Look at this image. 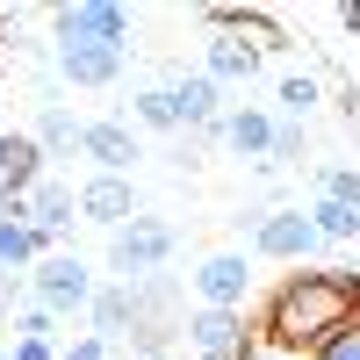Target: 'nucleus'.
<instances>
[{"label": "nucleus", "instance_id": "f257e3e1", "mask_svg": "<svg viewBox=\"0 0 360 360\" xmlns=\"http://www.w3.org/2000/svg\"><path fill=\"white\" fill-rule=\"evenodd\" d=\"M360 317V274H346V266H295V274H281L274 288H266L259 303V324L252 339L259 346H288V353H317L332 332H346V324Z\"/></svg>", "mask_w": 360, "mask_h": 360}, {"label": "nucleus", "instance_id": "f03ea898", "mask_svg": "<svg viewBox=\"0 0 360 360\" xmlns=\"http://www.w3.org/2000/svg\"><path fill=\"white\" fill-rule=\"evenodd\" d=\"M94 288H101V274L79 252H65V245L29 266V295H37V310H51V317H86L94 310Z\"/></svg>", "mask_w": 360, "mask_h": 360}, {"label": "nucleus", "instance_id": "7ed1b4c3", "mask_svg": "<svg viewBox=\"0 0 360 360\" xmlns=\"http://www.w3.org/2000/svg\"><path fill=\"white\" fill-rule=\"evenodd\" d=\"M173 245H180V231L166 217H130L123 231H108V274L115 281H152V274H166Z\"/></svg>", "mask_w": 360, "mask_h": 360}, {"label": "nucleus", "instance_id": "20e7f679", "mask_svg": "<svg viewBox=\"0 0 360 360\" xmlns=\"http://www.w3.org/2000/svg\"><path fill=\"white\" fill-rule=\"evenodd\" d=\"M245 245L259 259H288V266H310V252L324 245L310 209H245Z\"/></svg>", "mask_w": 360, "mask_h": 360}, {"label": "nucleus", "instance_id": "39448f33", "mask_svg": "<svg viewBox=\"0 0 360 360\" xmlns=\"http://www.w3.org/2000/svg\"><path fill=\"white\" fill-rule=\"evenodd\" d=\"M51 37H58V51H65V44L130 51V8H115V0H72V8H51Z\"/></svg>", "mask_w": 360, "mask_h": 360}, {"label": "nucleus", "instance_id": "423d86ee", "mask_svg": "<svg viewBox=\"0 0 360 360\" xmlns=\"http://www.w3.org/2000/svg\"><path fill=\"white\" fill-rule=\"evenodd\" d=\"M188 281H195L202 310H245L252 303V252H209Z\"/></svg>", "mask_w": 360, "mask_h": 360}, {"label": "nucleus", "instance_id": "0eeeda50", "mask_svg": "<svg viewBox=\"0 0 360 360\" xmlns=\"http://www.w3.org/2000/svg\"><path fill=\"white\" fill-rule=\"evenodd\" d=\"M44 166L51 159H44V144L29 137V130H0V202H29L51 180Z\"/></svg>", "mask_w": 360, "mask_h": 360}, {"label": "nucleus", "instance_id": "6e6552de", "mask_svg": "<svg viewBox=\"0 0 360 360\" xmlns=\"http://www.w3.org/2000/svg\"><path fill=\"white\" fill-rule=\"evenodd\" d=\"M173 108H180V130L224 144V86L209 79V72H180L173 79Z\"/></svg>", "mask_w": 360, "mask_h": 360}, {"label": "nucleus", "instance_id": "1a4fd4ad", "mask_svg": "<svg viewBox=\"0 0 360 360\" xmlns=\"http://www.w3.org/2000/svg\"><path fill=\"white\" fill-rule=\"evenodd\" d=\"M79 159H94V173L130 180V166H137V130H130V115H101V123H86Z\"/></svg>", "mask_w": 360, "mask_h": 360}, {"label": "nucleus", "instance_id": "9d476101", "mask_svg": "<svg viewBox=\"0 0 360 360\" xmlns=\"http://www.w3.org/2000/svg\"><path fill=\"white\" fill-rule=\"evenodd\" d=\"M79 217L101 224V231H123L130 217H144V209H137V188H130V180H115V173H86V180H79Z\"/></svg>", "mask_w": 360, "mask_h": 360}, {"label": "nucleus", "instance_id": "9b49d317", "mask_svg": "<svg viewBox=\"0 0 360 360\" xmlns=\"http://www.w3.org/2000/svg\"><path fill=\"white\" fill-rule=\"evenodd\" d=\"M238 346H259L245 310H188V360H209V353H238Z\"/></svg>", "mask_w": 360, "mask_h": 360}, {"label": "nucleus", "instance_id": "f8f14e48", "mask_svg": "<svg viewBox=\"0 0 360 360\" xmlns=\"http://www.w3.org/2000/svg\"><path fill=\"white\" fill-rule=\"evenodd\" d=\"M51 245H44V231L29 224V202H0V274H29Z\"/></svg>", "mask_w": 360, "mask_h": 360}, {"label": "nucleus", "instance_id": "ddd939ff", "mask_svg": "<svg viewBox=\"0 0 360 360\" xmlns=\"http://www.w3.org/2000/svg\"><path fill=\"white\" fill-rule=\"evenodd\" d=\"M274 123H281V115H274V108H259V101H245V108H224V144H231L238 159L266 166V152H274Z\"/></svg>", "mask_w": 360, "mask_h": 360}, {"label": "nucleus", "instance_id": "4468645a", "mask_svg": "<svg viewBox=\"0 0 360 360\" xmlns=\"http://www.w3.org/2000/svg\"><path fill=\"white\" fill-rule=\"evenodd\" d=\"M202 72L217 79V86H252V79H259V44L217 29V37H209V51H202Z\"/></svg>", "mask_w": 360, "mask_h": 360}, {"label": "nucleus", "instance_id": "2eb2a0df", "mask_svg": "<svg viewBox=\"0 0 360 360\" xmlns=\"http://www.w3.org/2000/svg\"><path fill=\"white\" fill-rule=\"evenodd\" d=\"M29 224H37V231H44V245L58 252V238L79 224V188H65V180H44V188L29 195Z\"/></svg>", "mask_w": 360, "mask_h": 360}, {"label": "nucleus", "instance_id": "dca6fc26", "mask_svg": "<svg viewBox=\"0 0 360 360\" xmlns=\"http://www.w3.org/2000/svg\"><path fill=\"white\" fill-rule=\"evenodd\" d=\"M86 332L94 339H123V332H137V295H130V281H101L94 288V310H86Z\"/></svg>", "mask_w": 360, "mask_h": 360}, {"label": "nucleus", "instance_id": "f3484780", "mask_svg": "<svg viewBox=\"0 0 360 360\" xmlns=\"http://www.w3.org/2000/svg\"><path fill=\"white\" fill-rule=\"evenodd\" d=\"M58 72L72 86H115L123 79V51H86V44H65L58 51Z\"/></svg>", "mask_w": 360, "mask_h": 360}, {"label": "nucleus", "instance_id": "a211bd4d", "mask_svg": "<svg viewBox=\"0 0 360 360\" xmlns=\"http://www.w3.org/2000/svg\"><path fill=\"white\" fill-rule=\"evenodd\" d=\"M29 137L44 144V159H65V152H79V137H86V123L65 108V101H44L37 108V123H29Z\"/></svg>", "mask_w": 360, "mask_h": 360}, {"label": "nucleus", "instance_id": "6ab92c4d", "mask_svg": "<svg viewBox=\"0 0 360 360\" xmlns=\"http://www.w3.org/2000/svg\"><path fill=\"white\" fill-rule=\"evenodd\" d=\"M130 130H159V137H173V130H180L173 86H137V94H130Z\"/></svg>", "mask_w": 360, "mask_h": 360}, {"label": "nucleus", "instance_id": "aec40b11", "mask_svg": "<svg viewBox=\"0 0 360 360\" xmlns=\"http://www.w3.org/2000/svg\"><path fill=\"white\" fill-rule=\"evenodd\" d=\"M310 224H317L324 245H353V238H360V209H353V202H332V195H317V202H310Z\"/></svg>", "mask_w": 360, "mask_h": 360}, {"label": "nucleus", "instance_id": "412c9836", "mask_svg": "<svg viewBox=\"0 0 360 360\" xmlns=\"http://www.w3.org/2000/svg\"><path fill=\"white\" fill-rule=\"evenodd\" d=\"M274 101H281V123H303V115L324 101V79H317V72H288V79L274 86Z\"/></svg>", "mask_w": 360, "mask_h": 360}, {"label": "nucleus", "instance_id": "4be33fe9", "mask_svg": "<svg viewBox=\"0 0 360 360\" xmlns=\"http://www.w3.org/2000/svg\"><path fill=\"white\" fill-rule=\"evenodd\" d=\"M317 195H332V202H353V209H360V166H324Z\"/></svg>", "mask_w": 360, "mask_h": 360}, {"label": "nucleus", "instance_id": "5701e85b", "mask_svg": "<svg viewBox=\"0 0 360 360\" xmlns=\"http://www.w3.org/2000/svg\"><path fill=\"white\" fill-rule=\"evenodd\" d=\"M303 159V123H274V152H266V166H295Z\"/></svg>", "mask_w": 360, "mask_h": 360}, {"label": "nucleus", "instance_id": "b1692460", "mask_svg": "<svg viewBox=\"0 0 360 360\" xmlns=\"http://www.w3.org/2000/svg\"><path fill=\"white\" fill-rule=\"evenodd\" d=\"M310 360H360V324H346V332H332Z\"/></svg>", "mask_w": 360, "mask_h": 360}, {"label": "nucleus", "instance_id": "393cba45", "mask_svg": "<svg viewBox=\"0 0 360 360\" xmlns=\"http://www.w3.org/2000/svg\"><path fill=\"white\" fill-rule=\"evenodd\" d=\"M15 339H58V317H51V310H37V303H29V310L15 317Z\"/></svg>", "mask_w": 360, "mask_h": 360}, {"label": "nucleus", "instance_id": "a878e982", "mask_svg": "<svg viewBox=\"0 0 360 360\" xmlns=\"http://www.w3.org/2000/svg\"><path fill=\"white\" fill-rule=\"evenodd\" d=\"M58 360H115V346H108V339H94V332H79L72 346H58Z\"/></svg>", "mask_w": 360, "mask_h": 360}, {"label": "nucleus", "instance_id": "bb28decb", "mask_svg": "<svg viewBox=\"0 0 360 360\" xmlns=\"http://www.w3.org/2000/svg\"><path fill=\"white\" fill-rule=\"evenodd\" d=\"M8 360H58V339H15Z\"/></svg>", "mask_w": 360, "mask_h": 360}, {"label": "nucleus", "instance_id": "cd10ccee", "mask_svg": "<svg viewBox=\"0 0 360 360\" xmlns=\"http://www.w3.org/2000/svg\"><path fill=\"white\" fill-rule=\"evenodd\" d=\"M339 22H346V37H360V0H346V8H339Z\"/></svg>", "mask_w": 360, "mask_h": 360}, {"label": "nucleus", "instance_id": "c85d7f7f", "mask_svg": "<svg viewBox=\"0 0 360 360\" xmlns=\"http://www.w3.org/2000/svg\"><path fill=\"white\" fill-rule=\"evenodd\" d=\"M252 360H303V353H288V346H252Z\"/></svg>", "mask_w": 360, "mask_h": 360}, {"label": "nucleus", "instance_id": "c756f323", "mask_svg": "<svg viewBox=\"0 0 360 360\" xmlns=\"http://www.w3.org/2000/svg\"><path fill=\"white\" fill-rule=\"evenodd\" d=\"M209 360H252V346H238V353H209Z\"/></svg>", "mask_w": 360, "mask_h": 360}, {"label": "nucleus", "instance_id": "7c9ffc66", "mask_svg": "<svg viewBox=\"0 0 360 360\" xmlns=\"http://www.w3.org/2000/svg\"><path fill=\"white\" fill-rule=\"evenodd\" d=\"M144 360H180V353H173V346H166V353H144Z\"/></svg>", "mask_w": 360, "mask_h": 360}, {"label": "nucleus", "instance_id": "2f4dec72", "mask_svg": "<svg viewBox=\"0 0 360 360\" xmlns=\"http://www.w3.org/2000/svg\"><path fill=\"white\" fill-rule=\"evenodd\" d=\"M0 130H8V123H0Z\"/></svg>", "mask_w": 360, "mask_h": 360}, {"label": "nucleus", "instance_id": "473e14b6", "mask_svg": "<svg viewBox=\"0 0 360 360\" xmlns=\"http://www.w3.org/2000/svg\"><path fill=\"white\" fill-rule=\"evenodd\" d=\"M0 360H8V353H0Z\"/></svg>", "mask_w": 360, "mask_h": 360}, {"label": "nucleus", "instance_id": "72a5a7b5", "mask_svg": "<svg viewBox=\"0 0 360 360\" xmlns=\"http://www.w3.org/2000/svg\"><path fill=\"white\" fill-rule=\"evenodd\" d=\"M353 324H360V317H353Z\"/></svg>", "mask_w": 360, "mask_h": 360}]
</instances>
